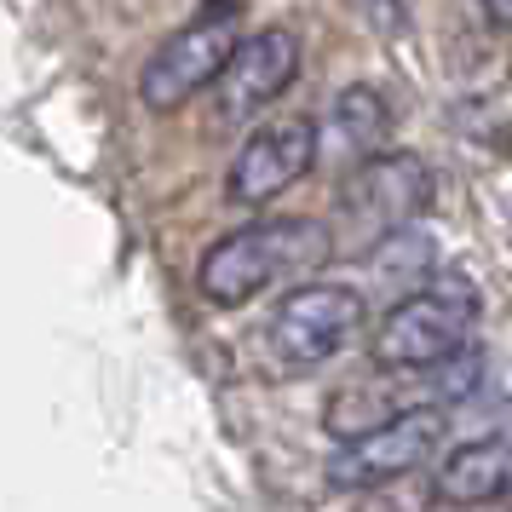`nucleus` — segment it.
Here are the masks:
<instances>
[{
	"mask_svg": "<svg viewBox=\"0 0 512 512\" xmlns=\"http://www.w3.org/2000/svg\"><path fill=\"white\" fill-rule=\"evenodd\" d=\"M334 254V231L317 219H265V225H242V231L219 236L208 254L196 259V288L208 305H236L259 300L271 282L300 277L311 265Z\"/></svg>",
	"mask_w": 512,
	"mask_h": 512,
	"instance_id": "obj_1",
	"label": "nucleus"
},
{
	"mask_svg": "<svg viewBox=\"0 0 512 512\" xmlns=\"http://www.w3.org/2000/svg\"><path fill=\"white\" fill-rule=\"evenodd\" d=\"M472 317H478V294L466 277H438L432 288H415L386 317L374 323L369 351L374 369H432L443 357L472 346Z\"/></svg>",
	"mask_w": 512,
	"mask_h": 512,
	"instance_id": "obj_2",
	"label": "nucleus"
},
{
	"mask_svg": "<svg viewBox=\"0 0 512 512\" xmlns=\"http://www.w3.org/2000/svg\"><path fill=\"white\" fill-rule=\"evenodd\" d=\"M426 208H432V167L403 150H380L351 167L340 185V236L369 254L386 236L409 231Z\"/></svg>",
	"mask_w": 512,
	"mask_h": 512,
	"instance_id": "obj_3",
	"label": "nucleus"
},
{
	"mask_svg": "<svg viewBox=\"0 0 512 512\" xmlns=\"http://www.w3.org/2000/svg\"><path fill=\"white\" fill-rule=\"evenodd\" d=\"M236 41H242V6H213L196 24L173 29L139 70L144 110H162L167 116V110L190 104L196 93H213V81L225 75Z\"/></svg>",
	"mask_w": 512,
	"mask_h": 512,
	"instance_id": "obj_4",
	"label": "nucleus"
},
{
	"mask_svg": "<svg viewBox=\"0 0 512 512\" xmlns=\"http://www.w3.org/2000/svg\"><path fill=\"white\" fill-rule=\"evenodd\" d=\"M363 323H369V300L357 288H346V282H300V288L282 294L265 334H271V351L288 369H317L328 357H340L363 334Z\"/></svg>",
	"mask_w": 512,
	"mask_h": 512,
	"instance_id": "obj_5",
	"label": "nucleus"
},
{
	"mask_svg": "<svg viewBox=\"0 0 512 512\" xmlns=\"http://www.w3.org/2000/svg\"><path fill=\"white\" fill-rule=\"evenodd\" d=\"M443 443V409H409V415L374 426L363 438L340 443L328 455V489H386L415 478L420 466H432Z\"/></svg>",
	"mask_w": 512,
	"mask_h": 512,
	"instance_id": "obj_6",
	"label": "nucleus"
},
{
	"mask_svg": "<svg viewBox=\"0 0 512 512\" xmlns=\"http://www.w3.org/2000/svg\"><path fill=\"white\" fill-rule=\"evenodd\" d=\"M317 167V121L300 110L259 121L248 139L236 144V162L225 173V196L236 208H265L282 190H294Z\"/></svg>",
	"mask_w": 512,
	"mask_h": 512,
	"instance_id": "obj_7",
	"label": "nucleus"
},
{
	"mask_svg": "<svg viewBox=\"0 0 512 512\" xmlns=\"http://www.w3.org/2000/svg\"><path fill=\"white\" fill-rule=\"evenodd\" d=\"M300 75V35L294 29H254L242 35L231 52L225 75L213 81V104H219V121H254L277 104Z\"/></svg>",
	"mask_w": 512,
	"mask_h": 512,
	"instance_id": "obj_8",
	"label": "nucleus"
},
{
	"mask_svg": "<svg viewBox=\"0 0 512 512\" xmlns=\"http://www.w3.org/2000/svg\"><path fill=\"white\" fill-rule=\"evenodd\" d=\"M392 127H397L392 98L380 87H346L328 104V116L317 121V162L351 173L357 162H369L392 144Z\"/></svg>",
	"mask_w": 512,
	"mask_h": 512,
	"instance_id": "obj_9",
	"label": "nucleus"
},
{
	"mask_svg": "<svg viewBox=\"0 0 512 512\" xmlns=\"http://www.w3.org/2000/svg\"><path fill=\"white\" fill-rule=\"evenodd\" d=\"M507 489H512V443L507 438H472L432 466V495H438L443 507H489Z\"/></svg>",
	"mask_w": 512,
	"mask_h": 512,
	"instance_id": "obj_10",
	"label": "nucleus"
},
{
	"mask_svg": "<svg viewBox=\"0 0 512 512\" xmlns=\"http://www.w3.org/2000/svg\"><path fill=\"white\" fill-rule=\"evenodd\" d=\"M397 484H386V489H357V501H351V512H409L403 501L392 495Z\"/></svg>",
	"mask_w": 512,
	"mask_h": 512,
	"instance_id": "obj_11",
	"label": "nucleus"
},
{
	"mask_svg": "<svg viewBox=\"0 0 512 512\" xmlns=\"http://www.w3.org/2000/svg\"><path fill=\"white\" fill-rule=\"evenodd\" d=\"M363 12H369V24H380V29H397V0H363Z\"/></svg>",
	"mask_w": 512,
	"mask_h": 512,
	"instance_id": "obj_12",
	"label": "nucleus"
},
{
	"mask_svg": "<svg viewBox=\"0 0 512 512\" xmlns=\"http://www.w3.org/2000/svg\"><path fill=\"white\" fill-rule=\"evenodd\" d=\"M484 12H489V24L495 29H507L512 35V0H484Z\"/></svg>",
	"mask_w": 512,
	"mask_h": 512,
	"instance_id": "obj_13",
	"label": "nucleus"
},
{
	"mask_svg": "<svg viewBox=\"0 0 512 512\" xmlns=\"http://www.w3.org/2000/svg\"><path fill=\"white\" fill-rule=\"evenodd\" d=\"M501 156H507V162H512V127H507V139H501Z\"/></svg>",
	"mask_w": 512,
	"mask_h": 512,
	"instance_id": "obj_14",
	"label": "nucleus"
},
{
	"mask_svg": "<svg viewBox=\"0 0 512 512\" xmlns=\"http://www.w3.org/2000/svg\"><path fill=\"white\" fill-rule=\"evenodd\" d=\"M507 507H512V489H507Z\"/></svg>",
	"mask_w": 512,
	"mask_h": 512,
	"instance_id": "obj_15",
	"label": "nucleus"
}]
</instances>
